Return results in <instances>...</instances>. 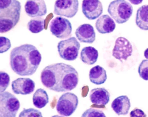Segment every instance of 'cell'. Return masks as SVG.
I'll use <instances>...</instances> for the list:
<instances>
[{"mask_svg": "<svg viewBox=\"0 0 148 117\" xmlns=\"http://www.w3.org/2000/svg\"><path fill=\"white\" fill-rule=\"evenodd\" d=\"M78 72L73 67L63 63L48 65L42 70L41 80L42 84L50 89L57 92L72 90L77 86Z\"/></svg>", "mask_w": 148, "mask_h": 117, "instance_id": "1", "label": "cell"}, {"mask_svg": "<svg viewBox=\"0 0 148 117\" xmlns=\"http://www.w3.org/2000/svg\"><path fill=\"white\" fill-rule=\"evenodd\" d=\"M42 55L35 46L29 44L14 48L10 54V65L12 70L21 76L34 74L39 67Z\"/></svg>", "mask_w": 148, "mask_h": 117, "instance_id": "2", "label": "cell"}, {"mask_svg": "<svg viewBox=\"0 0 148 117\" xmlns=\"http://www.w3.org/2000/svg\"><path fill=\"white\" fill-rule=\"evenodd\" d=\"M21 9L18 0H0V32L6 33L18 23Z\"/></svg>", "mask_w": 148, "mask_h": 117, "instance_id": "3", "label": "cell"}, {"mask_svg": "<svg viewBox=\"0 0 148 117\" xmlns=\"http://www.w3.org/2000/svg\"><path fill=\"white\" fill-rule=\"evenodd\" d=\"M108 11L117 23L122 24L129 20L133 14V8L125 0H114L109 4Z\"/></svg>", "mask_w": 148, "mask_h": 117, "instance_id": "4", "label": "cell"}, {"mask_svg": "<svg viewBox=\"0 0 148 117\" xmlns=\"http://www.w3.org/2000/svg\"><path fill=\"white\" fill-rule=\"evenodd\" d=\"M20 107L18 99L7 92L0 94V116L15 117Z\"/></svg>", "mask_w": 148, "mask_h": 117, "instance_id": "5", "label": "cell"}, {"mask_svg": "<svg viewBox=\"0 0 148 117\" xmlns=\"http://www.w3.org/2000/svg\"><path fill=\"white\" fill-rule=\"evenodd\" d=\"M60 57L67 61H73L77 58L80 44L74 37L60 41L57 46Z\"/></svg>", "mask_w": 148, "mask_h": 117, "instance_id": "6", "label": "cell"}, {"mask_svg": "<svg viewBox=\"0 0 148 117\" xmlns=\"http://www.w3.org/2000/svg\"><path fill=\"white\" fill-rule=\"evenodd\" d=\"M78 104V98L75 94L71 92L65 93L59 98L56 109L60 115L69 116L75 112Z\"/></svg>", "mask_w": 148, "mask_h": 117, "instance_id": "7", "label": "cell"}, {"mask_svg": "<svg viewBox=\"0 0 148 117\" xmlns=\"http://www.w3.org/2000/svg\"><path fill=\"white\" fill-rule=\"evenodd\" d=\"M50 29L52 35L59 39H65L71 36L72 26L70 22L62 17H57L51 21Z\"/></svg>", "mask_w": 148, "mask_h": 117, "instance_id": "8", "label": "cell"}, {"mask_svg": "<svg viewBox=\"0 0 148 117\" xmlns=\"http://www.w3.org/2000/svg\"><path fill=\"white\" fill-rule=\"evenodd\" d=\"M79 7L78 0H56L53 12L57 15L72 18L77 13Z\"/></svg>", "mask_w": 148, "mask_h": 117, "instance_id": "9", "label": "cell"}, {"mask_svg": "<svg viewBox=\"0 0 148 117\" xmlns=\"http://www.w3.org/2000/svg\"><path fill=\"white\" fill-rule=\"evenodd\" d=\"M133 46L130 41L123 37L117 38L112 51V56L123 63V61L127 60L132 55Z\"/></svg>", "mask_w": 148, "mask_h": 117, "instance_id": "10", "label": "cell"}, {"mask_svg": "<svg viewBox=\"0 0 148 117\" xmlns=\"http://www.w3.org/2000/svg\"><path fill=\"white\" fill-rule=\"evenodd\" d=\"M82 9L86 17L90 20L96 19L103 12V6L99 0H83Z\"/></svg>", "mask_w": 148, "mask_h": 117, "instance_id": "11", "label": "cell"}, {"mask_svg": "<svg viewBox=\"0 0 148 117\" xmlns=\"http://www.w3.org/2000/svg\"><path fill=\"white\" fill-rule=\"evenodd\" d=\"M25 12L29 17H40L46 15L47 8L44 0H27L25 5Z\"/></svg>", "mask_w": 148, "mask_h": 117, "instance_id": "12", "label": "cell"}, {"mask_svg": "<svg viewBox=\"0 0 148 117\" xmlns=\"http://www.w3.org/2000/svg\"><path fill=\"white\" fill-rule=\"evenodd\" d=\"M12 91L15 94L25 95L34 91L35 83L29 78H19L12 81Z\"/></svg>", "mask_w": 148, "mask_h": 117, "instance_id": "13", "label": "cell"}, {"mask_svg": "<svg viewBox=\"0 0 148 117\" xmlns=\"http://www.w3.org/2000/svg\"><path fill=\"white\" fill-rule=\"evenodd\" d=\"M75 34L81 42L92 43L96 39V33L94 27L90 24H85L80 25L76 29Z\"/></svg>", "mask_w": 148, "mask_h": 117, "instance_id": "14", "label": "cell"}, {"mask_svg": "<svg viewBox=\"0 0 148 117\" xmlns=\"http://www.w3.org/2000/svg\"><path fill=\"white\" fill-rule=\"evenodd\" d=\"M110 94L103 88L93 89L91 91L90 94L91 102L98 105H106L110 101Z\"/></svg>", "mask_w": 148, "mask_h": 117, "instance_id": "15", "label": "cell"}, {"mask_svg": "<svg viewBox=\"0 0 148 117\" xmlns=\"http://www.w3.org/2000/svg\"><path fill=\"white\" fill-rule=\"evenodd\" d=\"M96 29L101 34L112 32L116 28V24L113 19L108 14L103 15L97 20Z\"/></svg>", "mask_w": 148, "mask_h": 117, "instance_id": "16", "label": "cell"}, {"mask_svg": "<svg viewBox=\"0 0 148 117\" xmlns=\"http://www.w3.org/2000/svg\"><path fill=\"white\" fill-rule=\"evenodd\" d=\"M131 107L130 100L126 96H119L114 100L111 107L118 115L128 114Z\"/></svg>", "mask_w": 148, "mask_h": 117, "instance_id": "17", "label": "cell"}, {"mask_svg": "<svg viewBox=\"0 0 148 117\" xmlns=\"http://www.w3.org/2000/svg\"><path fill=\"white\" fill-rule=\"evenodd\" d=\"M89 76L90 82L97 85L103 84L107 79L106 71L99 65L95 66L90 69Z\"/></svg>", "mask_w": 148, "mask_h": 117, "instance_id": "18", "label": "cell"}, {"mask_svg": "<svg viewBox=\"0 0 148 117\" xmlns=\"http://www.w3.org/2000/svg\"><path fill=\"white\" fill-rule=\"evenodd\" d=\"M98 56V52L95 48L91 46L86 47L82 50L80 58L84 63L92 65L97 62Z\"/></svg>", "mask_w": 148, "mask_h": 117, "instance_id": "19", "label": "cell"}, {"mask_svg": "<svg viewBox=\"0 0 148 117\" xmlns=\"http://www.w3.org/2000/svg\"><path fill=\"white\" fill-rule=\"evenodd\" d=\"M136 23L140 29L148 30V5H144L137 10Z\"/></svg>", "mask_w": 148, "mask_h": 117, "instance_id": "20", "label": "cell"}, {"mask_svg": "<svg viewBox=\"0 0 148 117\" xmlns=\"http://www.w3.org/2000/svg\"><path fill=\"white\" fill-rule=\"evenodd\" d=\"M35 106L39 109L44 107L49 102V98L46 91L43 89H37L32 98Z\"/></svg>", "mask_w": 148, "mask_h": 117, "instance_id": "21", "label": "cell"}, {"mask_svg": "<svg viewBox=\"0 0 148 117\" xmlns=\"http://www.w3.org/2000/svg\"><path fill=\"white\" fill-rule=\"evenodd\" d=\"M45 21V19L40 17L34 18L29 21L27 27L32 33H40L44 29Z\"/></svg>", "mask_w": 148, "mask_h": 117, "instance_id": "22", "label": "cell"}, {"mask_svg": "<svg viewBox=\"0 0 148 117\" xmlns=\"http://www.w3.org/2000/svg\"><path fill=\"white\" fill-rule=\"evenodd\" d=\"M10 78L6 72L1 71L0 72V87L1 93L6 90L10 85Z\"/></svg>", "mask_w": 148, "mask_h": 117, "instance_id": "23", "label": "cell"}, {"mask_svg": "<svg viewBox=\"0 0 148 117\" xmlns=\"http://www.w3.org/2000/svg\"><path fill=\"white\" fill-rule=\"evenodd\" d=\"M138 72L142 79L148 81V60L142 61L139 65Z\"/></svg>", "mask_w": 148, "mask_h": 117, "instance_id": "24", "label": "cell"}, {"mask_svg": "<svg viewBox=\"0 0 148 117\" xmlns=\"http://www.w3.org/2000/svg\"><path fill=\"white\" fill-rule=\"evenodd\" d=\"M19 117H40L42 116L41 112L39 110L33 108L25 109L24 108L22 111L20 113Z\"/></svg>", "mask_w": 148, "mask_h": 117, "instance_id": "25", "label": "cell"}, {"mask_svg": "<svg viewBox=\"0 0 148 117\" xmlns=\"http://www.w3.org/2000/svg\"><path fill=\"white\" fill-rule=\"evenodd\" d=\"M105 114L102 111L93 108L86 110L82 114V117H106Z\"/></svg>", "mask_w": 148, "mask_h": 117, "instance_id": "26", "label": "cell"}, {"mask_svg": "<svg viewBox=\"0 0 148 117\" xmlns=\"http://www.w3.org/2000/svg\"><path fill=\"white\" fill-rule=\"evenodd\" d=\"M0 53L6 52L11 47V43L9 39L4 36L0 37Z\"/></svg>", "mask_w": 148, "mask_h": 117, "instance_id": "27", "label": "cell"}, {"mask_svg": "<svg viewBox=\"0 0 148 117\" xmlns=\"http://www.w3.org/2000/svg\"><path fill=\"white\" fill-rule=\"evenodd\" d=\"M130 116L133 117H145L147 116V115L145 114L144 111L141 109L135 108L132 111H131L130 114Z\"/></svg>", "mask_w": 148, "mask_h": 117, "instance_id": "28", "label": "cell"}, {"mask_svg": "<svg viewBox=\"0 0 148 117\" xmlns=\"http://www.w3.org/2000/svg\"><path fill=\"white\" fill-rule=\"evenodd\" d=\"M132 4L135 5H138L142 3L143 0H128Z\"/></svg>", "mask_w": 148, "mask_h": 117, "instance_id": "29", "label": "cell"}, {"mask_svg": "<svg viewBox=\"0 0 148 117\" xmlns=\"http://www.w3.org/2000/svg\"><path fill=\"white\" fill-rule=\"evenodd\" d=\"M144 55L145 57L147 59H148V48H147L144 52Z\"/></svg>", "mask_w": 148, "mask_h": 117, "instance_id": "30", "label": "cell"}]
</instances>
